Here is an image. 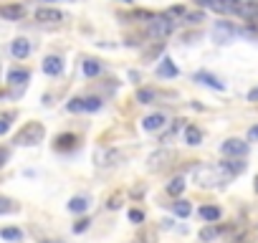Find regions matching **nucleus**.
Listing matches in <instances>:
<instances>
[{
    "label": "nucleus",
    "mask_w": 258,
    "mask_h": 243,
    "mask_svg": "<svg viewBox=\"0 0 258 243\" xmlns=\"http://www.w3.org/2000/svg\"><path fill=\"white\" fill-rule=\"evenodd\" d=\"M0 236H3L5 241H20V238H23V233H20L18 228H3V230H0Z\"/></svg>",
    "instance_id": "obj_28"
},
{
    "label": "nucleus",
    "mask_w": 258,
    "mask_h": 243,
    "mask_svg": "<svg viewBox=\"0 0 258 243\" xmlns=\"http://www.w3.org/2000/svg\"><path fill=\"white\" fill-rule=\"evenodd\" d=\"M76 135H59L56 137V150H74L76 147Z\"/></svg>",
    "instance_id": "obj_20"
},
{
    "label": "nucleus",
    "mask_w": 258,
    "mask_h": 243,
    "mask_svg": "<svg viewBox=\"0 0 258 243\" xmlns=\"http://www.w3.org/2000/svg\"><path fill=\"white\" fill-rule=\"evenodd\" d=\"M197 215L203 218V220H208V223H215V220H220V208H215V205H203L197 211Z\"/></svg>",
    "instance_id": "obj_15"
},
{
    "label": "nucleus",
    "mask_w": 258,
    "mask_h": 243,
    "mask_svg": "<svg viewBox=\"0 0 258 243\" xmlns=\"http://www.w3.org/2000/svg\"><path fill=\"white\" fill-rule=\"evenodd\" d=\"M23 15H26L23 5H0V18H5V20H20Z\"/></svg>",
    "instance_id": "obj_9"
},
{
    "label": "nucleus",
    "mask_w": 258,
    "mask_h": 243,
    "mask_svg": "<svg viewBox=\"0 0 258 243\" xmlns=\"http://www.w3.org/2000/svg\"><path fill=\"white\" fill-rule=\"evenodd\" d=\"M8 129H10V119L8 117H0V135H5Z\"/></svg>",
    "instance_id": "obj_34"
},
{
    "label": "nucleus",
    "mask_w": 258,
    "mask_h": 243,
    "mask_svg": "<svg viewBox=\"0 0 258 243\" xmlns=\"http://www.w3.org/2000/svg\"><path fill=\"white\" fill-rule=\"evenodd\" d=\"M226 3H233V5H235V3H238V0H226Z\"/></svg>",
    "instance_id": "obj_43"
},
{
    "label": "nucleus",
    "mask_w": 258,
    "mask_h": 243,
    "mask_svg": "<svg viewBox=\"0 0 258 243\" xmlns=\"http://www.w3.org/2000/svg\"><path fill=\"white\" fill-rule=\"evenodd\" d=\"M36 20L38 23H59V20H63V13L56 8H38L36 10Z\"/></svg>",
    "instance_id": "obj_8"
},
{
    "label": "nucleus",
    "mask_w": 258,
    "mask_h": 243,
    "mask_svg": "<svg viewBox=\"0 0 258 243\" xmlns=\"http://www.w3.org/2000/svg\"><path fill=\"white\" fill-rule=\"evenodd\" d=\"M86 208H89V200H86L84 195L81 197H71V200H69V211L71 213H84Z\"/></svg>",
    "instance_id": "obj_21"
},
{
    "label": "nucleus",
    "mask_w": 258,
    "mask_h": 243,
    "mask_svg": "<svg viewBox=\"0 0 258 243\" xmlns=\"http://www.w3.org/2000/svg\"><path fill=\"white\" fill-rule=\"evenodd\" d=\"M248 102H258V86H256V89L248 94Z\"/></svg>",
    "instance_id": "obj_38"
},
{
    "label": "nucleus",
    "mask_w": 258,
    "mask_h": 243,
    "mask_svg": "<svg viewBox=\"0 0 258 243\" xmlns=\"http://www.w3.org/2000/svg\"><path fill=\"white\" fill-rule=\"evenodd\" d=\"M66 106H69V112H84V99H71V102L69 104H66Z\"/></svg>",
    "instance_id": "obj_30"
},
{
    "label": "nucleus",
    "mask_w": 258,
    "mask_h": 243,
    "mask_svg": "<svg viewBox=\"0 0 258 243\" xmlns=\"http://www.w3.org/2000/svg\"><path fill=\"white\" fill-rule=\"evenodd\" d=\"M172 160H175V152L172 150H160V152H154V154H150V165L147 167L152 170V172H157V170H165V167H170L172 165Z\"/></svg>",
    "instance_id": "obj_5"
},
{
    "label": "nucleus",
    "mask_w": 258,
    "mask_h": 243,
    "mask_svg": "<svg viewBox=\"0 0 258 243\" xmlns=\"http://www.w3.org/2000/svg\"><path fill=\"white\" fill-rule=\"evenodd\" d=\"M185 142H187L190 147H197L200 142H203V132H200L195 124H187L185 127Z\"/></svg>",
    "instance_id": "obj_14"
},
{
    "label": "nucleus",
    "mask_w": 258,
    "mask_h": 243,
    "mask_svg": "<svg viewBox=\"0 0 258 243\" xmlns=\"http://www.w3.org/2000/svg\"><path fill=\"white\" fill-rule=\"evenodd\" d=\"M28 79H30V74H28L26 69H13V71H8V84H13V86L26 84Z\"/></svg>",
    "instance_id": "obj_17"
},
{
    "label": "nucleus",
    "mask_w": 258,
    "mask_h": 243,
    "mask_svg": "<svg viewBox=\"0 0 258 243\" xmlns=\"http://www.w3.org/2000/svg\"><path fill=\"white\" fill-rule=\"evenodd\" d=\"M129 220H132V223H142V220H144V213L139 211V208H134V211H129Z\"/></svg>",
    "instance_id": "obj_31"
},
{
    "label": "nucleus",
    "mask_w": 258,
    "mask_h": 243,
    "mask_svg": "<svg viewBox=\"0 0 258 243\" xmlns=\"http://www.w3.org/2000/svg\"><path fill=\"white\" fill-rule=\"evenodd\" d=\"M220 152L226 154V157H243V154L248 152V142H241V139H228V142H223Z\"/></svg>",
    "instance_id": "obj_7"
},
{
    "label": "nucleus",
    "mask_w": 258,
    "mask_h": 243,
    "mask_svg": "<svg viewBox=\"0 0 258 243\" xmlns=\"http://www.w3.org/2000/svg\"><path fill=\"white\" fill-rule=\"evenodd\" d=\"M256 193H258V178H256Z\"/></svg>",
    "instance_id": "obj_44"
},
{
    "label": "nucleus",
    "mask_w": 258,
    "mask_h": 243,
    "mask_svg": "<svg viewBox=\"0 0 258 243\" xmlns=\"http://www.w3.org/2000/svg\"><path fill=\"white\" fill-rule=\"evenodd\" d=\"M89 223H91L89 218H78L76 223H74V233H84V230L89 228Z\"/></svg>",
    "instance_id": "obj_29"
},
{
    "label": "nucleus",
    "mask_w": 258,
    "mask_h": 243,
    "mask_svg": "<svg viewBox=\"0 0 258 243\" xmlns=\"http://www.w3.org/2000/svg\"><path fill=\"white\" fill-rule=\"evenodd\" d=\"M172 211H175V215L187 218L190 213H193V208H190V203H187V200H177V203H172Z\"/></svg>",
    "instance_id": "obj_24"
},
{
    "label": "nucleus",
    "mask_w": 258,
    "mask_h": 243,
    "mask_svg": "<svg viewBox=\"0 0 258 243\" xmlns=\"http://www.w3.org/2000/svg\"><path fill=\"white\" fill-rule=\"evenodd\" d=\"M233 13H238L243 20H256L258 18V0H238Z\"/></svg>",
    "instance_id": "obj_6"
},
{
    "label": "nucleus",
    "mask_w": 258,
    "mask_h": 243,
    "mask_svg": "<svg viewBox=\"0 0 258 243\" xmlns=\"http://www.w3.org/2000/svg\"><path fill=\"white\" fill-rule=\"evenodd\" d=\"M43 71H46L48 76H59L63 71V61L59 56H46L43 59Z\"/></svg>",
    "instance_id": "obj_12"
},
{
    "label": "nucleus",
    "mask_w": 258,
    "mask_h": 243,
    "mask_svg": "<svg viewBox=\"0 0 258 243\" xmlns=\"http://www.w3.org/2000/svg\"><path fill=\"white\" fill-rule=\"evenodd\" d=\"M185 18H187V23H193V26H195V23H200V20H203L205 15H203V10H200V13H187Z\"/></svg>",
    "instance_id": "obj_33"
},
{
    "label": "nucleus",
    "mask_w": 258,
    "mask_h": 243,
    "mask_svg": "<svg viewBox=\"0 0 258 243\" xmlns=\"http://www.w3.org/2000/svg\"><path fill=\"white\" fill-rule=\"evenodd\" d=\"M119 3H124V5H129V3H132V0H119Z\"/></svg>",
    "instance_id": "obj_41"
},
{
    "label": "nucleus",
    "mask_w": 258,
    "mask_h": 243,
    "mask_svg": "<svg viewBox=\"0 0 258 243\" xmlns=\"http://www.w3.org/2000/svg\"><path fill=\"white\" fill-rule=\"evenodd\" d=\"M10 51H13L15 59H26L28 53H30V43L26 38H15L13 43H10Z\"/></svg>",
    "instance_id": "obj_13"
},
{
    "label": "nucleus",
    "mask_w": 258,
    "mask_h": 243,
    "mask_svg": "<svg viewBox=\"0 0 258 243\" xmlns=\"http://www.w3.org/2000/svg\"><path fill=\"white\" fill-rule=\"evenodd\" d=\"M182 190H185V178H182V175H180V178H172L170 182H167V195L177 197V195H182Z\"/></svg>",
    "instance_id": "obj_19"
},
{
    "label": "nucleus",
    "mask_w": 258,
    "mask_h": 243,
    "mask_svg": "<svg viewBox=\"0 0 258 243\" xmlns=\"http://www.w3.org/2000/svg\"><path fill=\"white\" fill-rule=\"evenodd\" d=\"M195 81H203V84H208L210 89H218V91H223L226 89V84H223L218 76H212V74H208V71H197L195 74Z\"/></svg>",
    "instance_id": "obj_11"
},
{
    "label": "nucleus",
    "mask_w": 258,
    "mask_h": 243,
    "mask_svg": "<svg viewBox=\"0 0 258 243\" xmlns=\"http://www.w3.org/2000/svg\"><path fill=\"white\" fill-rule=\"evenodd\" d=\"M43 243H61V241H43Z\"/></svg>",
    "instance_id": "obj_42"
},
{
    "label": "nucleus",
    "mask_w": 258,
    "mask_h": 243,
    "mask_svg": "<svg viewBox=\"0 0 258 243\" xmlns=\"http://www.w3.org/2000/svg\"><path fill=\"white\" fill-rule=\"evenodd\" d=\"M165 124H167V117L165 114H150V117L142 119V127L147 129V132H157V129H162Z\"/></svg>",
    "instance_id": "obj_10"
},
{
    "label": "nucleus",
    "mask_w": 258,
    "mask_h": 243,
    "mask_svg": "<svg viewBox=\"0 0 258 243\" xmlns=\"http://www.w3.org/2000/svg\"><path fill=\"white\" fill-rule=\"evenodd\" d=\"M238 28H235L233 23H228V20H218L215 28H212V38H215L218 43H230L235 36H238Z\"/></svg>",
    "instance_id": "obj_4"
},
{
    "label": "nucleus",
    "mask_w": 258,
    "mask_h": 243,
    "mask_svg": "<svg viewBox=\"0 0 258 243\" xmlns=\"http://www.w3.org/2000/svg\"><path fill=\"white\" fill-rule=\"evenodd\" d=\"M157 74L165 76V79H172V76H177V66L172 63V59H162V61H160V69H157Z\"/></svg>",
    "instance_id": "obj_16"
},
{
    "label": "nucleus",
    "mask_w": 258,
    "mask_h": 243,
    "mask_svg": "<svg viewBox=\"0 0 258 243\" xmlns=\"http://www.w3.org/2000/svg\"><path fill=\"white\" fill-rule=\"evenodd\" d=\"M172 30H175V20L170 18V13H165V15H154V18L150 20V36H152V38H157V41L167 38Z\"/></svg>",
    "instance_id": "obj_2"
},
{
    "label": "nucleus",
    "mask_w": 258,
    "mask_h": 243,
    "mask_svg": "<svg viewBox=\"0 0 258 243\" xmlns=\"http://www.w3.org/2000/svg\"><path fill=\"white\" fill-rule=\"evenodd\" d=\"M170 15H185V8H182V5H175V8H170Z\"/></svg>",
    "instance_id": "obj_36"
},
{
    "label": "nucleus",
    "mask_w": 258,
    "mask_h": 243,
    "mask_svg": "<svg viewBox=\"0 0 258 243\" xmlns=\"http://www.w3.org/2000/svg\"><path fill=\"white\" fill-rule=\"evenodd\" d=\"M84 74L86 76H99V74H102V63L94 61V59H86L84 61Z\"/></svg>",
    "instance_id": "obj_23"
},
{
    "label": "nucleus",
    "mask_w": 258,
    "mask_h": 243,
    "mask_svg": "<svg viewBox=\"0 0 258 243\" xmlns=\"http://www.w3.org/2000/svg\"><path fill=\"white\" fill-rule=\"evenodd\" d=\"M119 205H121V195H111V197H109V203H106L109 211H117Z\"/></svg>",
    "instance_id": "obj_32"
},
{
    "label": "nucleus",
    "mask_w": 258,
    "mask_h": 243,
    "mask_svg": "<svg viewBox=\"0 0 258 243\" xmlns=\"http://www.w3.org/2000/svg\"><path fill=\"white\" fill-rule=\"evenodd\" d=\"M223 172L220 167H197L195 170V182L200 185V187H215V185H220L223 182Z\"/></svg>",
    "instance_id": "obj_3"
},
{
    "label": "nucleus",
    "mask_w": 258,
    "mask_h": 243,
    "mask_svg": "<svg viewBox=\"0 0 258 243\" xmlns=\"http://www.w3.org/2000/svg\"><path fill=\"white\" fill-rule=\"evenodd\" d=\"M18 211V205L13 200H8V197L0 195V215H5V213H15Z\"/></svg>",
    "instance_id": "obj_26"
},
{
    "label": "nucleus",
    "mask_w": 258,
    "mask_h": 243,
    "mask_svg": "<svg viewBox=\"0 0 258 243\" xmlns=\"http://www.w3.org/2000/svg\"><path fill=\"white\" fill-rule=\"evenodd\" d=\"M43 135H46V129H43L41 122H28V124L15 135L13 142L20 145V147H33V145H38V142L43 139Z\"/></svg>",
    "instance_id": "obj_1"
},
{
    "label": "nucleus",
    "mask_w": 258,
    "mask_h": 243,
    "mask_svg": "<svg viewBox=\"0 0 258 243\" xmlns=\"http://www.w3.org/2000/svg\"><path fill=\"white\" fill-rule=\"evenodd\" d=\"M154 96H157L154 89H139L137 91V102L139 104H150V102H154Z\"/></svg>",
    "instance_id": "obj_25"
},
{
    "label": "nucleus",
    "mask_w": 258,
    "mask_h": 243,
    "mask_svg": "<svg viewBox=\"0 0 258 243\" xmlns=\"http://www.w3.org/2000/svg\"><path fill=\"white\" fill-rule=\"evenodd\" d=\"M8 157H10V152H8L5 147H0V167H3V165L8 162Z\"/></svg>",
    "instance_id": "obj_35"
},
{
    "label": "nucleus",
    "mask_w": 258,
    "mask_h": 243,
    "mask_svg": "<svg viewBox=\"0 0 258 243\" xmlns=\"http://www.w3.org/2000/svg\"><path fill=\"white\" fill-rule=\"evenodd\" d=\"M195 3H197V5H203V8H210V5H212V0H195Z\"/></svg>",
    "instance_id": "obj_39"
},
{
    "label": "nucleus",
    "mask_w": 258,
    "mask_h": 243,
    "mask_svg": "<svg viewBox=\"0 0 258 243\" xmlns=\"http://www.w3.org/2000/svg\"><path fill=\"white\" fill-rule=\"evenodd\" d=\"M96 109H102V99H99V96L84 99V112H96Z\"/></svg>",
    "instance_id": "obj_27"
},
{
    "label": "nucleus",
    "mask_w": 258,
    "mask_h": 243,
    "mask_svg": "<svg viewBox=\"0 0 258 243\" xmlns=\"http://www.w3.org/2000/svg\"><path fill=\"white\" fill-rule=\"evenodd\" d=\"M233 243H248V236H245V233H243V236H241V238H235V241H233Z\"/></svg>",
    "instance_id": "obj_40"
},
{
    "label": "nucleus",
    "mask_w": 258,
    "mask_h": 243,
    "mask_svg": "<svg viewBox=\"0 0 258 243\" xmlns=\"http://www.w3.org/2000/svg\"><path fill=\"white\" fill-rule=\"evenodd\" d=\"M248 139H251V142H256V139H258V124H256V127H251V132H248Z\"/></svg>",
    "instance_id": "obj_37"
},
{
    "label": "nucleus",
    "mask_w": 258,
    "mask_h": 243,
    "mask_svg": "<svg viewBox=\"0 0 258 243\" xmlns=\"http://www.w3.org/2000/svg\"><path fill=\"white\" fill-rule=\"evenodd\" d=\"M220 230H223L220 226H208V228L200 230V241H203V243H210L215 236H220Z\"/></svg>",
    "instance_id": "obj_22"
},
{
    "label": "nucleus",
    "mask_w": 258,
    "mask_h": 243,
    "mask_svg": "<svg viewBox=\"0 0 258 243\" xmlns=\"http://www.w3.org/2000/svg\"><path fill=\"white\" fill-rule=\"evenodd\" d=\"M117 160H121V154H119L117 150L104 152V154H99V152H96V165H102V167H109V165H114Z\"/></svg>",
    "instance_id": "obj_18"
}]
</instances>
